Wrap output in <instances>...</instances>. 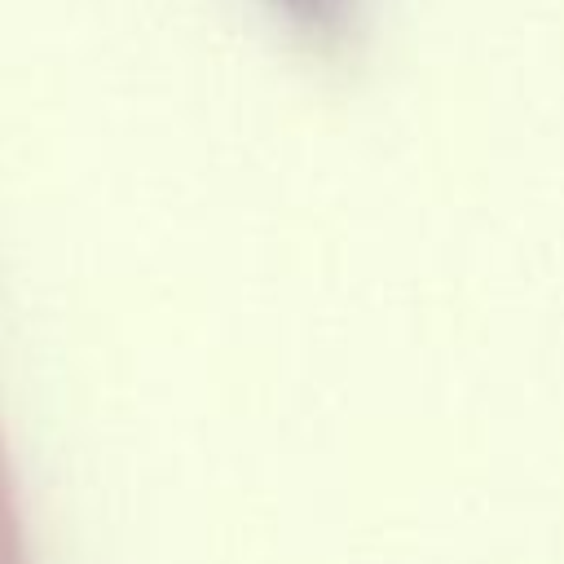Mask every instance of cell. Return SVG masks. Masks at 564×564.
<instances>
[{"label":"cell","mask_w":564,"mask_h":564,"mask_svg":"<svg viewBox=\"0 0 564 564\" xmlns=\"http://www.w3.org/2000/svg\"><path fill=\"white\" fill-rule=\"evenodd\" d=\"M269 9L322 44L339 40L348 26V0H269Z\"/></svg>","instance_id":"cell-1"}]
</instances>
